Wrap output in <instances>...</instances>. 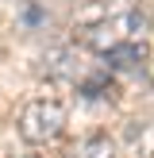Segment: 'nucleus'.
<instances>
[{
  "mask_svg": "<svg viewBox=\"0 0 154 158\" xmlns=\"http://www.w3.org/2000/svg\"><path fill=\"white\" fill-rule=\"evenodd\" d=\"M104 62L116 69H139L146 62V43H139V39H123V43H112L104 50Z\"/></svg>",
  "mask_w": 154,
  "mask_h": 158,
  "instance_id": "f03ea898",
  "label": "nucleus"
},
{
  "mask_svg": "<svg viewBox=\"0 0 154 158\" xmlns=\"http://www.w3.org/2000/svg\"><path fill=\"white\" fill-rule=\"evenodd\" d=\"M66 127V108L58 100H31L19 116V135L27 143H50Z\"/></svg>",
  "mask_w": 154,
  "mask_h": 158,
  "instance_id": "f257e3e1",
  "label": "nucleus"
},
{
  "mask_svg": "<svg viewBox=\"0 0 154 158\" xmlns=\"http://www.w3.org/2000/svg\"><path fill=\"white\" fill-rule=\"evenodd\" d=\"M73 158H112V143L108 139H85L73 151Z\"/></svg>",
  "mask_w": 154,
  "mask_h": 158,
  "instance_id": "7ed1b4c3",
  "label": "nucleus"
}]
</instances>
